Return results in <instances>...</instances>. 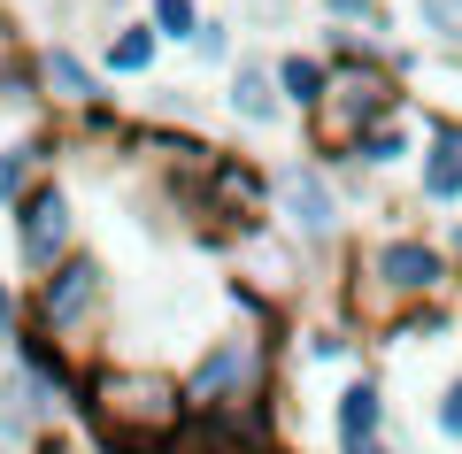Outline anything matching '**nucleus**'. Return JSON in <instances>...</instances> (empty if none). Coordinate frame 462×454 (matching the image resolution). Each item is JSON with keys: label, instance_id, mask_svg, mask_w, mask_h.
I'll use <instances>...</instances> for the list:
<instances>
[{"label": "nucleus", "instance_id": "nucleus-2", "mask_svg": "<svg viewBox=\"0 0 462 454\" xmlns=\"http://www.w3.org/2000/svg\"><path fill=\"white\" fill-rule=\"evenodd\" d=\"M278 347L285 316H247L216 324L200 339V355L185 362V408L208 423H239V431H278Z\"/></svg>", "mask_w": 462, "mask_h": 454}, {"label": "nucleus", "instance_id": "nucleus-20", "mask_svg": "<svg viewBox=\"0 0 462 454\" xmlns=\"http://www.w3.org/2000/svg\"><path fill=\"white\" fill-rule=\"evenodd\" d=\"M185 54H193V62H208V69H231V62H239V23L208 16V23H200V39H193Z\"/></svg>", "mask_w": 462, "mask_h": 454}, {"label": "nucleus", "instance_id": "nucleus-12", "mask_svg": "<svg viewBox=\"0 0 462 454\" xmlns=\"http://www.w3.org/2000/svg\"><path fill=\"white\" fill-rule=\"evenodd\" d=\"M62 124H39V131H8L0 139V208H16L23 193H32L39 178H54V162H62Z\"/></svg>", "mask_w": 462, "mask_h": 454}, {"label": "nucleus", "instance_id": "nucleus-22", "mask_svg": "<svg viewBox=\"0 0 462 454\" xmlns=\"http://www.w3.org/2000/svg\"><path fill=\"white\" fill-rule=\"evenodd\" d=\"M23 331V292H16V277H0V347Z\"/></svg>", "mask_w": 462, "mask_h": 454}, {"label": "nucleus", "instance_id": "nucleus-17", "mask_svg": "<svg viewBox=\"0 0 462 454\" xmlns=\"http://www.w3.org/2000/svg\"><path fill=\"white\" fill-rule=\"evenodd\" d=\"M416 23L447 62H462V0H416Z\"/></svg>", "mask_w": 462, "mask_h": 454}, {"label": "nucleus", "instance_id": "nucleus-4", "mask_svg": "<svg viewBox=\"0 0 462 454\" xmlns=\"http://www.w3.org/2000/svg\"><path fill=\"white\" fill-rule=\"evenodd\" d=\"M23 324H32L47 347H62L78 370L108 362V324H116V277H108V262H100L93 246H78L62 270H47L39 285H23Z\"/></svg>", "mask_w": 462, "mask_h": 454}, {"label": "nucleus", "instance_id": "nucleus-9", "mask_svg": "<svg viewBox=\"0 0 462 454\" xmlns=\"http://www.w3.org/2000/svg\"><path fill=\"white\" fill-rule=\"evenodd\" d=\"M224 108H231V124H247V131H278L293 116L285 93H278V54L239 47V62L224 69Z\"/></svg>", "mask_w": 462, "mask_h": 454}, {"label": "nucleus", "instance_id": "nucleus-15", "mask_svg": "<svg viewBox=\"0 0 462 454\" xmlns=\"http://www.w3.org/2000/svg\"><path fill=\"white\" fill-rule=\"evenodd\" d=\"M278 93H285V108L309 124V116L324 108V93H331V62L316 47H278Z\"/></svg>", "mask_w": 462, "mask_h": 454}, {"label": "nucleus", "instance_id": "nucleus-24", "mask_svg": "<svg viewBox=\"0 0 462 454\" xmlns=\"http://www.w3.org/2000/svg\"><path fill=\"white\" fill-rule=\"evenodd\" d=\"M439 239H447V262H455V277H462V216H447V231H439Z\"/></svg>", "mask_w": 462, "mask_h": 454}, {"label": "nucleus", "instance_id": "nucleus-13", "mask_svg": "<svg viewBox=\"0 0 462 454\" xmlns=\"http://www.w3.org/2000/svg\"><path fill=\"white\" fill-rule=\"evenodd\" d=\"M346 154L363 162V178H393L401 162L416 170V154H424V124H416V116H385V124H370Z\"/></svg>", "mask_w": 462, "mask_h": 454}, {"label": "nucleus", "instance_id": "nucleus-3", "mask_svg": "<svg viewBox=\"0 0 462 454\" xmlns=\"http://www.w3.org/2000/svg\"><path fill=\"white\" fill-rule=\"evenodd\" d=\"M78 416L93 423V439L108 454H170L193 423L185 408V377L178 370H154V362H93L78 393Z\"/></svg>", "mask_w": 462, "mask_h": 454}, {"label": "nucleus", "instance_id": "nucleus-23", "mask_svg": "<svg viewBox=\"0 0 462 454\" xmlns=\"http://www.w3.org/2000/svg\"><path fill=\"white\" fill-rule=\"evenodd\" d=\"M331 454H409V447H401V431H385V439H363V447H331Z\"/></svg>", "mask_w": 462, "mask_h": 454}, {"label": "nucleus", "instance_id": "nucleus-18", "mask_svg": "<svg viewBox=\"0 0 462 454\" xmlns=\"http://www.w3.org/2000/svg\"><path fill=\"white\" fill-rule=\"evenodd\" d=\"M316 8H324V23H346V32L393 39V8H385V0H316Z\"/></svg>", "mask_w": 462, "mask_h": 454}, {"label": "nucleus", "instance_id": "nucleus-6", "mask_svg": "<svg viewBox=\"0 0 462 454\" xmlns=\"http://www.w3.org/2000/svg\"><path fill=\"white\" fill-rule=\"evenodd\" d=\"M278 185V224L293 239L300 262H324V255H346V193L316 154H293V162L270 170Z\"/></svg>", "mask_w": 462, "mask_h": 454}, {"label": "nucleus", "instance_id": "nucleus-10", "mask_svg": "<svg viewBox=\"0 0 462 454\" xmlns=\"http://www.w3.org/2000/svg\"><path fill=\"white\" fill-rule=\"evenodd\" d=\"M416 200H424L431 216H462V124H455V116H424Z\"/></svg>", "mask_w": 462, "mask_h": 454}, {"label": "nucleus", "instance_id": "nucleus-19", "mask_svg": "<svg viewBox=\"0 0 462 454\" xmlns=\"http://www.w3.org/2000/svg\"><path fill=\"white\" fill-rule=\"evenodd\" d=\"M355 339H363V331L346 324V316H331V324L300 331V355H309V362H346V355H355Z\"/></svg>", "mask_w": 462, "mask_h": 454}, {"label": "nucleus", "instance_id": "nucleus-11", "mask_svg": "<svg viewBox=\"0 0 462 454\" xmlns=\"http://www.w3.org/2000/svg\"><path fill=\"white\" fill-rule=\"evenodd\" d=\"M393 431V401H385L378 370H355L339 393H331V447H363V439Z\"/></svg>", "mask_w": 462, "mask_h": 454}, {"label": "nucleus", "instance_id": "nucleus-14", "mask_svg": "<svg viewBox=\"0 0 462 454\" xmlns=\"http://www.w3.org/2000/svg\"><path fill=\"white\" fill-rule=\"evenodd\" d=\"M100 78H154V62H162V32H154L147 16H124L108 23V39H100Z\"/></svg>", "mask_w": 462, "mask_h": 454}, {"label": "nucleus", "instance_id": "nucleus-8", "mask_svg": "<svg viewBox=\"0 0 462 454\" xmlns=\"http://www.w3.org/2000/svg\"><path fill=\"white\" fill-rule=\"evenodd\" d=\"M32 69H39V100H47L54 124H78V116H93L100 100H108L100 62H85L69 39H39V47H32Z\"/></svg>", "mask_w": 462, "mask_h": 454}, {"label": "nucleus", "instance_id": "nucleus-5", "mask_svg": "<svg viewBox=\"0 0 462 454\" xmlns=\"http://www.w3.org/2000/svg\"><path fill=\"white\" fill-rule=\"evenodd\" d=\"M385 116H416L409 78H401V54H393V62H339V69H331L324 108L309 116V154L355 146L370 124H385Z\"/></svg>", "mask_w": 462, "mask_h": 454}, {"label": "nucleus", "instance_id": "nucleus-16", "mask_svg": "<svg viewBox=\"0 0 462 454\" xmlns=\"http://www.w3.org/2000/svg\"><path fill=\"white\" fill-rule=\"evenodd\" d=\"M147 23L162 32V47H193L200 23H208V8H200V0H147Z\"/></svg>", "mask_w": 462, "mask_h": 454}, {"label": "nucleus", "instance_id": "nucleus-1", "mask_svg": "<svg viewBox=\"0 0 462 454\" xmlns=\"http://www.w3.org/2000/svg\"><path fill=\"white\" fill-rule=\"evenodd\" d=\"M455 262H447V239L409 224L370 231L363 246H346V277H339V316L370 339H393L416 309H439L455 301Z\"/></svg>", "mask_w": 462, "mask_h": 454}, {"label": "nucleus", "instance_id": "nucleus-7", "mask_svg": "<svg viewBox=\"0 0 462 454\" xmlns=\"http://www.w3.org/2000/svg\"><path fill=\"white\" fill-rule=\"evenodd\" d=\"M8 239H16V270H23V285H39L47 270H62V262L85 246L78 193H69L62 178H39L32 193L8 208Z\"/></svg>", "mask_w": 462, "mask_h": 454}, {"label": "nucleus", "instance_id": "nucleus-21", "mask_svg": "<svg viewBox=\"0 0 462 454\" xmlns=\"http://www.w3.org/2000/svg\"><path fill=\"white\" fill-rule=\"evenodd\" d=\"M431 431L447 439V447H462V370L439 385V401H431Z\"/></svg>", "mask_w": 462, "mask_h": 454}]
</instances>
